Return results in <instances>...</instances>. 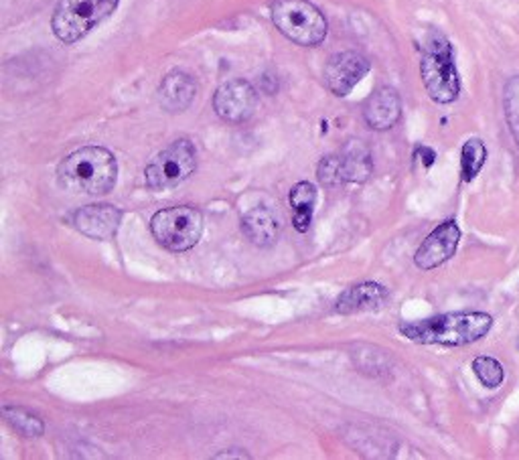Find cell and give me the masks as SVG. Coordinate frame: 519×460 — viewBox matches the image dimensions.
I'll list each match as a JSON object with an SVG mask.
<instances>
[{"mask_svg":"<svg viewBox=\"0 0 519 460\" xmlns=\"http://www.w3.org/2000/svg\"><path fill=\"white\" fill-rule=\"evenodd\" d=\"M493 317L487 312H448L438 317L402 322L399 333L420 345L465 347L487 337L493 329Z\"/></svg>","mask_w":519,"mask_h":460,"instance_id":"cell-1","label":"cell"},{"mask_svg":"<svg viewBox=\"0 0 519 460\" xmlns=\"http://www.w3.org/2000/svg\"><path fill=\"white\" fill-rule=\"evenodd\" d=\"M57 178L67 191L106 195L116 185L118 163L112 152L106 149L83 147L59 163Z\"/></svg>","mask_w":519,"mask_h":460,"instance_id":"cell-2","label":"cell"},{"mask_svg":"<svg viewBox=\"0 0 519 460\" xmlns=\"http://www.w3.org/2000/svg\"><path fill=\"white\" fill-rule=\"evenodd\" d=\"M420 73L424 88H427L428 96L437 104H450L461 93V80H458L453 47H450V43L440 33H434L427 43Z\"/></svg>","mask_w":519,"mask_h":460,"instance_id":"cell-3","label":"cell"},{"mask_svg":"<svg viewBox=\"0 0 519 460\" xmlns=\"http://www.w3.org/2000/svg\"><path fill=\"white\" fill-rule=\"evenodd\" d=\"M272 23L296 45L317 47L327 37V19L309 0H274Z\"/></svg>","mask_w":519,"mask_h":460,"instance_id":"cell-4","label":"cell"},{"mask_svg":"<svg viewBox=\"0 0 519 460\" xmlns=\"http://www.w3.org/2000/svg\"><path fill=\"white\" fill-rule=\"evenodd\" d=\"M150 232L163 248L187 252L201 240L203 216L197 207L191 206L160 209L150 219Z\"/></svg>","mask_w":519,"mask_h":460,"instance_id":"cell-5","label":"cell"},{"mask_svg":"<svg viewBox=\"0 0 519 460\" xmlns=\"http://www.w3.org/2000/svg\"><path fill=\"white\" fill-rule=\"evenodd\" d=\"M118 0H59L53 13L55 37L63 43H75L116 11Z\"/></svg>","mask_w":519,"mask_h":460,"instance_id":"cell-6","label":"cell"},{"mask_svg":"<svg viewBox=\"0 0 519 460\" xmlns=\"http://www.w3.org/2000/svg\"><path fill=\"white\" fill-rule=\"evenodd\" d=\"M197 168V150L193 142L181 139L168 144L165 150L144 168V181L150 191H167L187 181Z\"/></svg>","mask_w":519,"mask_h":460,"instance_id":"cell-7","label":"cell"},{"mask_svg":"<svg viewBox=\"0 0 519 460\" xmlns=\"http://www.w3.org/2000/svg\"><path fill=\"white\" fill-rule=\"evenodd\" d=\"M258 93L248 81L232 80L221 83L214 96L216 114L229 124H242L256 112Z\"/></svg>","mask_w":519,"mask_h":460,"instance_id":"cell-8","label":"cell"},{"mask_svg":"<svg viewBox=\"0 0 519 460\" xmlns=\"http://www.w3.org/2000/svg\"><path fill=\"white\" fill-rule=\"evenodd\" d=\"M370 72V62L357 51L333 55L325 65V85L339 98H345Z\"/></svg>","mask_w":519,"mask_h":460,"instance_id":"cell-9","label":"cell"},{"mask_svg":"<svg viewBox=\"0 0 519 460\" xmlns=\"http://www.w3.org/2000/svg\"><path fill=\"white\" fill-rule=\"evenodd\" d=\"M461 227L457 225V221L448 219L445 224H440L434 232L420 244V248L416 250L414 262L420 270H434L448 262L457 254L458 244H461Z\"/></svg>","mask_w":519,"mask_h":460,"instance_id":"cell-10","label":"cell"},{"mask_svg":"<svg viewBox=\"0 0 519 460\" xmlns=\"http://www.w3.org/2000/svg\"><path fill=\"white\" fill-rule=\"evenodd\" d=\"M122 211L108 203H93L73 213V227L91 240H110L118 234Z\"/></svg>","mask_w":519,"mask_h":460,"instance_id":"cell-11","label":"cell"},{"mask_svg":"<svg viewBox=\"0 0 519 460\" xmlns=\"http://www.w3.org/2000/svg\"><path fill=\"white\" fill-rule=\"evenodd\" d=\"M402 116V101L394 88H378L363 106V118L373 130H389Z\"/></svg>","mask_w":519,"mask_h":460,"instance_id":"cell-12","label":"cell"},{"mask_svg":"<svg viewBox=\"0 0 519 460\" xmlns=\"http://www.w3.org/2000/svg\"><path fill=\"white\" fill-rule=\"evenodd\" d=\"M195 96H197V85H195L191 75H187L185 72H171L165 75L159 85L160 106L171 114L185 112L193 104Z\"/></svg>","mask_w":519,"mask_h":460,"instance_id":"cell-13","label":"cell"},{"mask_svg":"<svg viewBox=\"0 0 519 460\" xmlns=\"http://www.w3.org/2000/svg\"><path fill=\"white\" fill-rule=\"evenodd\" d=\"M280 219L268 207H254L242 217V232L258 248H270L280 235Z\"/></svg>","mask_w":519,"mask_h":460,"instance_id":"cell-14","label":"cell"},{"mask_svg":"<svg viewBox=\"0 0 519 460\" xmlns=\"http://www.w3.org/2000/svg\"><path fill=\"white\" fill-rule=\"evenodd\" d=\"M388 301V291L376 283H363L347 288V291L337 298L335 311L341 314H353L363 311H378Z\"/></svg>","mask_w":519,"mask_h":460,"instance_id":"cell-15","label":"cell"},{"mask_svg":"<svg viewBox=\"0 0 519 460\" xmlns=\"http://www.w3.org/2000/svg\"><path fill=\"white\" fill-rule=\"evenodd\" d=\"M341 160V177L343 183H365L373 173V160L370 149L361 140H351L339 152Z\"/></svg>","mask_w":519,"mask_h":460,"instance_id":"cell-16","label":"cell"},{"mask_svg":"<svg viewBox=\"0 0 519 460\" xmlns=\"http://www.w3.org/2000/svg\"><path fill=\"white\" fill-rule=\"evenodd\" d=\"M291 207H293V225L296 227V232H309L311 221H312V211L314 203H317V187L309 181L296 183L291 191Z\"/></svg>","mask_w":519,"mask_h":460,"instance_id":"cell-17","label":"cell"},{"mask_svg":"<svg viewBox=\"0 0 519 460\" xmlns=\"http://www.w3.org/2000/svg\"><path fill=\"white\" fill-rule=\"evenodd\" d=\"M3 416L5 420L13 426V428L23 434L27 438H35L41 436L45 432V424L41 422L37 414H33L24 407H16V406H5L3 407Z\"/></svg>","mask_w":519,"mask_h":460,"instance_id":"cell-18","label":"cell"},{"mask_svg":"<svg viewBox=\"0 0 519 460\" xmlns=\"http://www.w3.org/2000/svg\"><path fill=\"white\" fill-rule=\"evenodd\" d=\"M485 163H487V149L481 139H471L465 142L461 150V178L465 183H471L473 178L481 173Z\"/></svg>","mask_w":519,"mask_h":460,"instance_id":"cell-19","label":"cell"},{"mask_svg":"<svg viewBox=\"0 0 519 460\" xmlns=\"http://www.w3.org/2000/svg\"><path fill=\"white\" fill-rule=\"evenodd\" d=\"M473 371L476 379H479L487 389H497L505 379L504 365H501L495 357L481 355L473 361Z\"/></svg>","mask_w":519,"mask_h":460,"instance_id":"cell-20","label":"cell"},{"mask_svg":"<svg viewBox=\"0 0 519 460\" xmlns=\"http://www.w3.org/2000/svg\"><path fill=\"white\" fill-rule=\"evenodd\" d=\"M504 110H505V120L512 132L514 140L519 149V75L509 80L504 90Z\"/></svg>","mask_w":519,"mask_h":460,"instance_id":"cell-21","label":"cell"},{"mask_svg":"<svg viewBox=\"0 0 519 460\" xmlns=\"http://www.w3.org/2000/svg\"><path fill=\"white\" fill-rule=\"evenodd\" d=\"M317 177L325 187L341 185L343 177H341V160H339V155H331V157L322 158L317 168Z\"/></svg>","mask_w":519,"mask_h":460,"instance_id":"cell-22","label":"cell"},{"mask_svg":"<svg viewBox=\"0 0 519 460\" xmlns=\"http://www.w3.org/2000/svg\"><path fill=\"white\" fill-rule=\"evenodd\" d=\"M416 158L422 160V165L428 168V167L434 165V160H437V152H434L428 147H418V149H416Z\"/></svg>","mask_w":519,"mask_h":460,"instance_id":"cell-23","label":"cell"},{"mask_svg":"<svg viewBox=\"0 0 519 460\" xmlns=\"http://www.w3.org/2000/svg\"><path fill=\"white\" fill-rule=\"evenodd\" d=\"M214 458H216V460H226V458H240V460L245 458V460H248L250 455L244 453V450H240V448H232V450H226V453L216 455Z\"/></svg>","mask_w":519,"mask_h":460,"instance_id":"cell-24","label":"cell"},{"mask_svg":"<svg viewBox=\"0 0 519 460\" xmlns=\"http://www.w3.org/2000/svg\"><path fill=\"white\" fill-rule=\"evenodd\" d=\"M517 347H519V340H517Z\"/></svg>","mask_w":519,"mask_h":460,"instance_id":"cell-25","label":"cell"}]
</instances>
